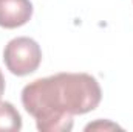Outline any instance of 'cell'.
<instances>
[{"mask_svg":"<svg viewBox=\"0 0 133 132\" xmlns=\"http://www.w3.org/2000/svg\"><path fill=\"white\" fill-rule=\"evenodd\" d=\"M3 92H5V78H3V73L0 70V98L3 95Z\"/></svg>","mask_w":133,"mask_h":132,"instance_id":"8992f818","label":"cell"},{"mask_svg":"<svg viewBox=\"0 0 133 132\" xmlns=\"http://www.w3.org/2000/svg\"><path fill=\"white\" fill-rule=\"evenodd\" d=\"M33 17L30 0H0V27L6 30L19 28Z\"/></svg>","mask_w":133,"mask_h":132,"instance_id":"3957f363","label":"cell"},{"mask_svg":"<svg viewBox=\"0 0 133 132\" xmlns=\"http://www.w3.org/2000/svg\"><path fill=\"white\" fill-rule=\"evenodd\" d=\"M113 129H121V128H119L118 124L108 121V120H104V121H102V120H98V121H95V123L87 124L84 131L85 132H88V131H113Z\"/></svg>","mask_w":133,"mask_h":132,"instance_id":"5b68a950","label":"cell"},{"mask_svg":"<svg viewBox=\"0 0 133 132\" xmlns=\"http://www.w3.org/2000/svg\"><path fill=\"white\" fill-rule=\"evenodd\" d=\"M22 129V117L17 109L5 101L0 103V131L2 132H17Z\"/></svg>","mask_w":133,"mask_h":132,"instance_id":"277c9868","label":"cell"},{"mask_svg":"<svg viewBox=\"0 0 133 132\" xmlns=\"http://www.w3.org/2000/svg\"><path fill=\"white\" fill-rule=\"evenodd\" d=\"M102 90L88 73H57L39 78L22 90V104L40 132H70L73 117L95 110Z\"/></svg>","mask_w":133,"mask_h":132,"instance_id":"6da1fadb","label":"cell"},{"mask_svg":"<svg viewBox=\"0 0 133 132\" xmlns=\"http://www.w3.org/2000/svg\"><path fill=\"white\" fill-rule=\"evenodd\" d=\"M3 61L6 68L16 76H26L34 73L42 62L40 45L26 36L11 39L5 45Z\"/></svg>","mask_w":133,"mask_h":132,"instance_id":"7a4b0ae2","label":"cell"}]
</instances>
